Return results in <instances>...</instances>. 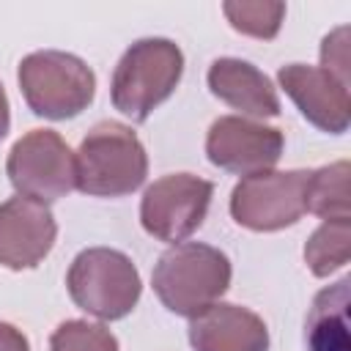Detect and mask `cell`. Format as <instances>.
<instances>
[{
	"mask_svg": "<svg viewBox=\"0 0 351 351\" xmlns=\"http://www.w3.org/2000/svg\"><path fill=\"white\" fill-rule=\"evenodd\" d=\"M230 274L233 269L222 250L200 241H181L159 255L151 285L170 313L195 318L222 299Z\"/></svg>",
	"mask_w": 351,
	"mask_h": 351,
	"instance_id": "1",
	"label": "cell"
},
{
	"mask_svg": "<svg viewBox=\"0 0 351 351\" xmlns=\"http://www.w3.org/2000/svg\"><path fill=\"white\" fill-rule=\"evenodd\" d=\"M77 189L90 197H123L143 186L148 176V156L140 137L115 121L93 126L77 154Z\"/></svg>",
	"mask_w": 351,
	"mask_h": 351,
	"instance_id": "2",
	"label": "cell"
},
{
	"mask_svg": "<svg viewBox=\"0 0 351 351\" xmlns=\"http://www.w3.org/2000/svg\"><path fill=\"white\" fill-rule=\"evenodd\" d=\"M184 52L170 38H140L118 60L110 82L112 107L132 118L145 121L181 82Z\"/></svg>",
	"mask_w": 351,
	"mask_h": 351,
	"instance_id": "3",
	"label": "cell"
},
{
	"mask_svg": "<svg viewBox=\"0 0 351 351\" xmlns=\"http://www.w3.org/2000/svg\"><path fill=\"white\" fill-rule=\"evenodd\" d=\"M71 302L101 321L126 318L143 293L140 271L129 255L110 247L82 250L66 274Z\"/></svg>",
	"mask_w": 351,
	"mask_h": 351,
	"instance_id": "4",
	"label": "cell"
},
{
	"mask_svg": "<svg viewBox=\"0 0 351 351\" xmlns=\"http://www.w3.org/2000/svg\"><path fill=\"white\" fill-rule=\"evenodd\" d=\"M19 90L27 107L49 121H66L88 110L96 93V74L90 66L60 49L30 52L19 63Z\"/></svg>",
	"mask_w": 351,
	"mask_h": 351,
	"instance_id": "5",
	"label": "cell"
},
{
	"mask_svg": "<svg viewBox=\"0 0 351 351\" xmlns=\"http://www.w3.org/2000/svg\"><path fill=\"white\" fill-rule=\"evenodd\" d=\"M11 186L30 200L52 203L77 189L74 154L52 129H33L22 134L5 159Z\"/></svg>",
	"mask_w": 351,
	"mask_h": 351,
	"instance_id": "6",
	"label": "cell"
},
{
	"mask_svg": "<svg viewBox=\"0 0 351 351\" xmlns=\"http://www.w3.org/2000/svg\"><path fill=\"white\" fill-rule=\"evenodd\" d=\"M310 170H266L244 176L230 192V217L250 230L269 233L296 225L304 214Z\"/></svg>",
	"mask_w": 351,
	"mask_h": 351,
	"instance_id": "7",
	"label": "cell"
},
{
	"mask_svg": "<svg viewBox=\"0 0 351 351\" xmlns=\"http://www.w3.org/2000/svg\"><path fill=\"white\" fill-rule=\"evenodd\" d=\"M211 195L214 184L192 173L162 176L143 192L140 222L156 241L178 244L203 225Z\"/></svg>",
	"mask_w": 351,
	"mask_h": 351,
	"instance_id": "8",
	"label": "cell"
},
{
	"mask_svg": "<svg viewBox=\"0 0 351 351\" xmlns=\"http://www.w3.org/2000/svg\"><path fill=\"white\" fill-rule=\"evenodd\" d=\"M285 148V137L274 126L241 115H222L206 134V156L219 170L236 176H255L271 170Z\"/></svg>",
	"mask_w": 351,
	"mask_h": 351,
	"instance_id": "9",
	"label": "cell"
},
{
	"mask_svg": "<svg viewBox=\"0 0 351 351\" xmlns=\"http://www.w3.org/2000/svg\"><path fill=\"white\" fill-rule=\"evenodd\" d=\"M280 88L291 96L299 112L326 134H343L351 123L348 85L321 66L288 63L277 71Z\"/></svg>",
	"mask_w": 351,
	"mask_h": 351,
	"instance_id": "10",
	"label": "cell"
},
{
	"mask_svg": "<svg viewBox=\"0 0 351 351\" xmlns=\"http://www.w3.org/2000/svg\"><path fill=\"white\" fill-rule=\"evenodd\" d=\"M58 236L52 211L30 197H11L0 203V263L5 269H33L38 266Z\"/></svg>",
	"mask_w": 351,
	"mask_h": 351,
	"instance_id": "11",
	"label": "cell"
},
{
	"mask_svg": "<svg viewBox=\"0 0 351 351\" xmlns=\"http://www.w3.org/2000/svg\"><path fill=\"white\" fill-rule=\"evenodd\" d=\"M189 343L195 351H266L269 329L258 313L217 302L189 318Z\"/></svg>",
	"mask_w": 351,
	"mask_h": 351,
	"instance_id": "12",
	"label": "cell"
},
{
	"mask_svg": "<svg viewBox=\"0 0 351 351\" xmlns=\"http://www.w3.org/2000/svg\"><path fill=\"white\" fill-rule=\"evenodd\" d=\"M208 88L228 107L250 118L280 115V99L271 80L252 63L241 58H217L208 66Z\"/></svg>",
	"mask_w": 351,
	"mask_h": 351,
	"instance_id": "13",
	"label": "cell"
},
{
	"mask_svg": "<svg viewBox=\"0 0 351 351\" xmlns=\"http://www.w3.org/2000/svg\"><path fill=\"white\" fill-rule=\"evenodd\" d=\"M351 277H340L315 293L304 318V346L307 351H351Z\"/></svg>",
	"mask_w": 351,
	"mask_h": 351,
	"instance_id": "14",
	"label": "cell"
},
{
	"mask_svg": "<svg viewBox=\"0 0 351 351\" xmlns=\"http://www.w3.org/2000/svg\"><path fill=\"white\" fill-rule=\"evenodd\" d=\"M348 173L351 167L346 159L310 170V181L304 192V211L321 219H351Z\"/></svg>",
	"mask_w": 351,
	"mask_h": 351,
	"instance_id": "15",
	"label": "cell"
},
{
	"mask_svg": "<svg viewBox=\"0 0 351 351\" xmlns=\"http://www.w3.org/2000/svg\"><path fill=\"white\" fill-rule=\"evenodd\" d=\"M351 258V219H324L304 244V261L315 277H329Z\"/></svg>",
	"mask_w": 351,
	"mask_h": 351,
	"instance_id": "16",
	"label": "cell"
},
{
	"mask_svg": "<svg viewBox=\"0 0 351 351\" xmlns=\"http://www.w3.org/2000/svg\"><path fill=\"white\" fill-rule=\"evenodd\" d=\"M222 11L233 30L263 41L274 38L285 19V3H269V0H228L222 3Z\"/></svg>",
	"mask_w": 351,
	"mask_h": 351,
	"instance_id": "17",
	"label": "cell"
},
{
	"mask_svg": "<svg viewBox=\"0 0 351 351\" xmlns=\"http://www.w3.org/2000/svg\"><path fill=\"white\" fill-rule=\"evenodd\" d=\"M49 351H118V337L101 324L74 318L52 332Z\"/></svg>",
	"mask_w": 351,
	"mask_h": 351,
	"instance_id": "18",
	"label": "cell"
},
{
	"mask_svg": "<svg viewBox=\"0 0 351 351\" xmlns=\"http://www.w3.org/2000/svg\"><path fill=\"white\" fill-rule=\"evenodd\" d=\"M321 69L335 74L340 82L348 85V27H335L321 41Z\"/></svg>",
	"mask_w": 351,
	"mask_h": 351,
	"instance_id": "19",
	"label": "cell"
},
{
	"mask_svg": "<svg viewBox=\"0 0 351 351\" xmlns=\"http://www.w3.org/2000/svg\"><path fill=\"white\" fill-rule=\"evenodd\" d=\"M0 351H30V343L16 326L0 321Z\"/></svg>",
	"mask_w": 351,
	"mask_h": 351,
	"instance_id": "20",
	"label": "cell"
},
{
	"mask_svg": "<svg viewBox=\"0 0 351 351\" xmlns=\"http://www.w3.org/2000/svg\"><path fill=\"white\" fill-rule=\"evenodd\" d=\"M8 129H11V110H8V96L0 85V140L8 134Z\"/></svg>",
	"mask_w": 351,
	"mask_h": 351,
	"instance_id": "21",
	"label": "cell"
}]
</instances>
